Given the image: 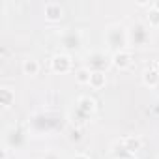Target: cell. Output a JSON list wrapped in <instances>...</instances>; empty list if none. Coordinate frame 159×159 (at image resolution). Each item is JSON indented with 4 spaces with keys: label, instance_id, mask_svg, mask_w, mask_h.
Returning a JSON list of instances; mask_svg holds the SVG:
<instances>
[{
    "label": "cell",
    "instance_id": "4fadbf2b",
    "mask_svg": "<svg viewBox=\"0 0 159 159\" xmlns=\"http://www.w3.org/2000/svg\"><path fill=\"white\" fill-rule=\"evenodd\" d=\"M45 159H60V157H58V155H56V153H49V155H47V157H45Z\"/></svg>",
    "mask_w": 159,
    "mask_h": 159
},
{
    "label": "cell",
    "instance_id": "8992f818",
    "mask_svg": "<svg viewBox=\"0 0 159 159\" xmlns=\"http://www.w3.org/2000/svg\"><path fill=\"white\" fill-rule=\"evenodd\" d=\"M144 83H146L148 86H157V84H159V71L148 69V71L144 73Z\"/></svg>",
    "mask_w": 159,
    "mask_h": 159
},
{
    "label": "cell",
    "instance_id": "ba28073f",
    "mask_svg": "<svg viewBox=\"0 0 159 159\" xmlns=\"http://www.w3.org/2000/svg\"><path fill=\"white\" fill-rule=\"evenodd\" d=\"M79 109H81V111H84V112H92V111L96 109V101H94L92 98H86V96H83L81 99H79Z\"/></svg>",
    "mask_w": 159,
    "mask_h": 159
},
{
    "label": "cell",
    "instance_id": "8fae6325",
    "mask_svg": "<svg viewBox=\"0 0 159 159\" xmlns=\"http://www.w3.org/2000/svg\"><path fill=\"white\" fill-rule=\"evenodd\" d=\"M148 23H150L152 26H159V10L152 8V10L148 11Z\"/></svg>",
    "mask_w": 159,
    "mask_h": 159
},
{
    "label": "cell",
    "instance_id": "277c9868",
    "mask_svg": "<svg viewBox=\"0 0 159 159\" xmlns=\"http://www.w3.org/2000/svg\"><path fill=\"white\" fill-rule=\"evenodd\" d=\"M13 99H15V94L11 92V88L4 86L2 90H0V103H2L4 109H10L11 103H13Z\"/></svg>",
    "mask_w": 159,
    "mask_h": 159
},
{
    "label": "cell",
    "instance_id": "5b68a950",
    "mask_svg": "<svg viewBox=\"0 0 159 159\" xmlns=\"http://www.w3.org/2000/svg\"><path fill=\"white\" fill-rule=\"evenodd\" d=\"M122 144L125 146L127 152H137V150L142 146V140H140L139 137H125V139L122 140Z\"/></svg>",
    "mask_w": 159,
    "mask_h": 159
},
{
    "label": "cell",
    "instance_id": "6da1fadb",
    "mask_svg": "<svg viewBox=\"0 0 159 159\" xmlns=\"http://www.w3.org/2000/svg\"><path fill=\"white\" fill-rule=\"evenodd\" d=\"M69 67H71V60H69V56H66V54H56V56L52 58V69H54V71H58V73H66Z\"/></svg>",
    "mask_w": 159,
    "mask_h": 159
},
{
    "label": "cell",
    "instance_id": "7a4b0ae2",
    "mask_svg": "<svg viewBox=\"0 0 159 159\" xmlns=\"http://www.w3.org/2000/svg\"><path fill=\"white\" fill-rule=\"evenodd\" d=\"M112 64H114L116 67H120V69L129 67V64H131V54L125 52V51H120V52H116V54L112 56Z\"/></svg>",
    "mask_w": 159,
    "mask_h": 159
},
{
    "label": "cell",
    "instance_id": "5bb4252c",
    "mask_svg": "<svg viewBox=\"0 0 159 159\" xmlns=\"http://www.w3.org/2000/svg\"><path fill=\"white\" fill-rule=\"evenodd\" d=\"M153 8H155V10H159V2H155V4H153Z\"/></svg>",
    "mask_w": 159,
    "mask_h": 159
},
{
    "label": "cell",
    "instance_id": "7c38bea8",
    "mask_svg": "<svg viewBox=\"0 0 159 159\" xmlns=\"http://www.w3.org/2000/svg\"><path fill=\"white\" fill-rule=\"evenodd\" d=\"M75 159H90V157L84 155V153H79V155H75Z\"/></svg>",
    "mask_w": 159,
    "mask_h": 159
},
{
    "label": "cell",
    "instance_id": "52a82bcc",
    "mask_svg": "<svg viewBox=\"0 0 159 159\" xmlns=\"http://www.w3.org/2000/svg\"><path fill=\"white\" fill-rule=\"evenodd\" d=\"M38 69H39V66H38V62H36L34 58H26V60L23 62V71H25L26 75H36Z\"/></svg>",
    "mask_w": 159,
    "mask_h": 159
},
{
    "label": "cell",
    "instance_id": "9c48e42d",
    "mask_svg": "<svg viewBox=\"0 0 159 159\" xmlns=\"http://www.w3.org/2000/svg\"><path fill=\"white\" fill-rule=\"evenodd\" d=\"M90 84H92L96 90H98V88H101V86L105 84V73H101V71H92Z\"/></svg>",
    "mask_w": 159,
    "mask_h": 159
},
{
    "label": "cell",
    "instance_id": "3957f363",
    "mask_svg": "<svg viewBox=\"0 0 159 159\" xmlns=\"http://www.w3.org/2000/svg\"><path fill=\"white\" fill-rule=\"evenodd\" d=\"M45 15L49 21H56L62 17V6L60 4H54V2H49L45 4Z\"/></svg>",
    "mask_w": 159,
    "mask_h": 159
},
{
    "label": "cell",
    "instance_id": "30bf717a",
    "mask_svg": "<svg viewBox=\"0 0 159 159\" xmlns=\"http://www.w3.org/2000/svg\"><path fill=\"white\" fill-rule=\"evenodd\" d=\"M90 77H92V71L83 67V69H79L77 71V83H81V84H90Z\"/></svg>",
    "mask_w": 159,
    "mask_h": 159
}]
</instances>
